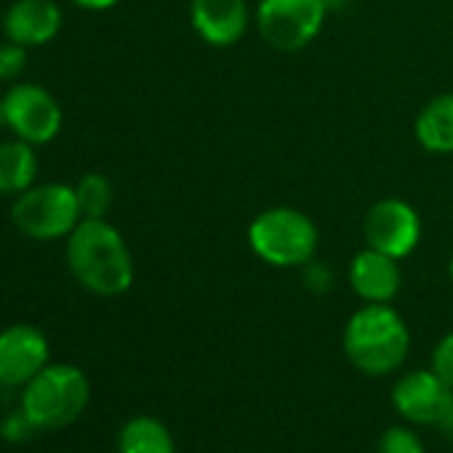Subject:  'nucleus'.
<instances>
[{
    "label": "nucleus",
    "mask_w": 453,
    "mask_h": 453,
    "mask_svg": "<svg viewBox=\"0 0 453 453\" xmlns=\"http://www.w3.org/2000/svg\"><path fill=\"white\" fill-rule=\"evenodd\" d=\"M67 267L96 296H120L134 283L131 251L107 219H81L67 238Z\"/></svg>",
    "instance_id": "nucleus-1"
},
{
    "label": "nucleus",
    "mask_w": 453,
    "mask_h": 453,
    "mask_svg": "<svg viewBox=\"0 0 453 453\" xmlns=\"http://www.w3.org/2000/svg\"><path fill=\"white\" fill-rule=\"evenodd\" d=\"M344 355L365 376L395 373L411 349L405 320L389 304H363L344 326Z\"/></svg>",
    "instance_id": "nucleus-2"
},
{
    "label": "nucleus",
    "mask_w": 453,
    "mask_h": 453,
    "mask_svg": "<svg viewBox=\"0 0 453 453\" xmlns=\"http://www.w3.org/2000/svg\"><path fill=\"white\" fill-rule=\"evenodd\" d=\"M246 238L254 257L278 270L307 267L320 243L315 221L291 205H273L257 213L249 224Z\"/></svg>",
    "instance_id": "nucleus-3"
},
{
    "label": "nucleus",
    "mask_w": 453,
    "mask_h": 453,
    "mask_svg": "<svg viewBox=\"0 0 453 453\" xmlns=\"http://www.w3.org/2000/svg\"><path fill=\"white\" fill-rule=\"evenodd\" d=\"M91 384L78 365H46L25 384L22 411L38 429H62L73 424L88 405Z\"/></svg>",
    "instance_id": "nucleus-4"
},
{
    "label": "nucleus",
    "mask_w": 453,
    "mask_h": 453,
    "mask_svg": "<svg viewBox=\"0 0 453 453\" xmlns=\"http://www.w3.org/2000/svg\"><path fill=\"white\" fill-rule=\"evenodd\" d=\"M17 230L33 241H59L81 224L83 213L78 205L75 187L70 184H33L27 192L17 195L12 208Z\"/></svg>",
    "instance_id": "nucleus-5"
},
{
    "label": "nucleus",
    "mask_w": 453,
    "mask_h": 453,
    "mask_svg": "<svg viewBox=\"0 0 453 453\" xmlns=\"http://www.w3.org/2000/svg\"><path fill=\"white\" fill-rule=\"evenodd\" d=\"M326 17V0H259L257 6L259 35L280 54H296L307 49L320 35Z\"/></svg>",
    "instance_id": "nucleus-6"
},
{
    "label": "nucleus",
    "mask_w": 453,
    "mask_h": 453,
    "mask_svg": "<svg viewBox=\"0 0 453 453\" xmlns=\"http://www.w3.org/2000/svg\"><path fill=\"white\" fill-rule=\"evenodd\" d=\"M363 235L368 249L400 262L411 257L421 241V216L403 197H381L363 219Z\"/></svg>",
    "instance_id": "nucleus-7"
},
{
    "label": "nucleus",
    "mask_w": 453,
    "mask_h": 453,
    "mask_svg": "<svg viewBox=\"0 0 453 453\" xmlns=\"http://www.w3.org/2000/svg\"><path fill=\"white\" fill-rule=\"evenodd\" d=\"M6 128L30 144H49L62 131V107L59 102L35 83H17L4 96Z\"/></svg>",
    "instance_id": "nucleus-8"
},
{
    "label": "nucleus",
    "mask_w": 453,
    "mask_h": 453,
    "mask_svg": "<svg viewBox=\"0 0 453 453\" xmlns=\"http://www.w3.org/2000/svg\"><path fill=\"white\" fill-rule=\"evenodd\" d=\"M450 403L453 389L432 368L408 371L392 389V405L408 424L437 426Z\"/></svg>",
    "instance_id": "nucleus-9"
},
{
    "label": "nucleus",
    "mask_w": 453,
    "mask_h": 453,
    "mask_svg": "<svg viewBox=\"0 0 453 453\" xmlns=\"http://www.w3.org/2000/svg\"><path fill=\"white\" fill-rule=\"evenodd\" d=\"M49 365V339L27 323L0 331V384L25 387Z\"/></svg>",
    "instance_id": "nucleus-10"
},
{
    "label": "nucleus",
    "mask_w": 453,
    "mask_h": 453,
    "mask_svg": "<svg viewBox=\"0 0 453 453\" xmlns=\"http://www.w3.org/2000/svg\"><path fill=\"white\" fill-rule=\"evenodd\" d=\"M249 22L246 0H189V25L195 35L213 49L235 46L246 35Z\"/></svg>",
    "instance_id": "nucleus-11"
},
{
    "label": "nucleus",
    "mask_w": 453,
    "mask_h": 453,
    "mask_svg": "<svg viewBox=\"0 0 453 453\" xmlns=\"http://www.w3.org/2000/svg\"><path fill=\"white\" fill-rule=\"evenodd\" d=\"M347 278H349L352 291L365 304H389L397 296L400 283H403L397 259L368 246L355 254V259L349 262Z\"/></svg>",
    "instance_id": "nucleus-12"
},
{
    "label": "nucleus",
    "mask_w": 453,
    "mask_h": 453,
    "mask_svg": "<svg viewBox=\"0 0 453 453\" xmlns=\"http://www.w3.org/2000/svg\"><path fill=\"white\" fill-rule=\"evenodd\" d=\"M62 30V9L57 0H17L4 17L6 41L25 49H38L51 43Z\"/></svg>",
    "instance_id": "nucleus-13"
},
{
    "label": "nucleus",
    "mask_w": 453,
    "mask_h": 453,
    "mask_svg": "<svg viewBox=\"0 0 453 453\" xmlns=\"http://www.w3.org/2000/svg\"><path fill=\"white\" fill-rule=\"evenodd\" d=\"M421 150L432 155H453V91L429 99L413 123Z\"/></svg>",
    "instance_id": "nucleus-14"
},
{
    "label": "nucleus",
    "mask_w": 453,
    "mask_h": 453,
    "mask_svg": "<svg viewBox=\"0 0 453 453\" xmlns=\"http://www.w3.org/2000/svg\"><path fill=\"white\" fill-rule=\"evenodd\" d=\"M38 155L25 139L0 144V195H22L35 184Z\"/></svg>",
    "instance_id": "nucleus-15"
},
{
    "label": "nucleus",
    "mask_w": 453,
    "mask_h": 453,
    "mask_svg": "<svg viewBox=\"0 0 453 453\" xmlns=\"http://www.w3.org/2000/svg\"><path fill=\"white\" fill-rule=\"evenodd\" d=\"M120 453H176L171 429L155 416H134L118 434Z\"/></svg>",
    "instance_id": "nucleus-16"
},
{
    "label": "nucleus",
    "mask_w": 453,
    "mask_h": 453,
    "mask_svg": "<svg viewBox=\"0 0 453 453\" xmlns=\"http://www.w3.org/2000/svg\"><path fill=\"white\" fill-rule=\"evenodd\" d=\"M83 219H104L112 205V184L104 173H86L75 184Z\"/></svg>",
    "instance_id": "nucleus-17"
},
{
    "label": "nucleus",
    "mask_w": 453,
    "mask_h": 453,
    "mask_svg": "<svg viewBox=\"0 0 453 453\" xmlns=\"http://www.w3.org/2000/svg\"><path fill=\"white\" fill-rule=\"evenodd\" d=\"M379 453H426L421 437L411 426H389L379 437Z\"/></svg>",
    "instance_id": "nucleus-18"
},
{
    "label": "nucleus",
    "mask_w": 453,
    "mask_h": 453,
    "mask_svg": "<svg viewBox=\"0 0 453 453\" xmlns=\"http://www.w3.org/2000/svg\"><path fill=\"white\" fill-rule=\"evenodd\" d=\"M27 67V49L14 43V41H6L0 43V81L4 83H12L17 81Z\"/></svg>",
    "instance_id": "nucleus-19"
},
{
    "label": "nucleus",
    "mask_w": 453,
    "mask_h": 453,
    "mask_svg": "<svg viewBox=\"0 0 453 453\" xmlns=\"http://www.w3.org/2000/svg\"><path fill=\"white\" fill-rule=\"evenodd\" d=\"M432 371L453 389V331L437 342L432 352Z\"/></svg>",
    "instance_id": "nucleus-20"
},
{
    "label": "nucleus",
    "mask_w": 453,
    "mask_h": 453,
    "mask_svg": "<svg viewBox=\"0 0 453 453\" xmlns=\"http://www.w3.org/2000/svg\"><path fill=\"white\" fill-rule=\"evenodd\" d=\"M35 429L38 426L27 418V413L22 408H19V413H12V416H6L4 421H0V434H4L6 440H12V442L27 440Z\"/></svg>",
    "instance_id": "nucleus-21"
},
{
    "label": "nucleus",
    "mask_w": 453,
    "mask_h": 453,
    "mask_svg": "<svg viewBox=\"0 0 453 453\" xmlns=\"http://www.w3.org/2000/svg\"><path fill=\"white\" fill-rule=\"evenodd\" d=\"M73 4L86 12H110L120 4V0H73Z\"/></svg>",
    "instance_id": "nucleus-22"
},
{
    "label": "nucleus",
    "mask_w": 453,
    "mask_h": 453,
    "mask_svg": "<svg viewBox=\"0 0 453 453\" xmlns=\"http://www.w3.org/2000/svg\"><path fill=\"white\" fill-rule=\"evenodd\" d=\"M437 429H440L442 434H448V437H453V403L448 405V411H445V416L440 418V424H437Z\"/></svg>",
    "instance_id": "nucleus-23"
},
{
    "label": "nucleus",
    "mask_w": 453,
    "mask_h": 453,
    "mask_svg": "<svg viewBox=\"0 0 453 453\" xmlns=\"http://www.w3.org/2000/svg\"><path fill=\"white\" fill-rule=\"evenodd\" d=\"M326 4H328V12H339L349 4V0H326Z\"/></svg>",
    "instance_id": "nucleus-24"
},
{
    "label": "nucleus",
    "mask_w": 453,
    "mask_h": 453,
    "mask_svg": "<svg viewBox=\"0 0 453 453\" xmlns=\"http://www.w3.org/2000/svg\"><path fill=\"white\" fill-rule=\"evenodd\" d=\"M0 126H6V107H4V99H0Z\"/></svg>",
    "instance_id": "nucleus-25"
},
{
    "label": "nucleus",
    "mask_w": 453,
    "mask_h": 453,
    "mask_svg": "<svg viewBox=\"0 0 453 453\" xmlns=\"http://www.w3.org/2000/svg\"><path fill=\"white\" fill-rule=\"evenodd\" d=\"M448 278H450V283H453V257H450V262H448Z\"/></svg>",
    "instance_id": "nucleus-26"
}]
</instances>
